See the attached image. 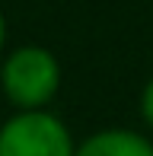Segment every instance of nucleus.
<instances>
[{"label":"nucleus","mask_w":153,"mask_h":156,"mask_svg":"<svg viewBox=\"0 0 153 156\" xmlns=\"http://www.w3.org/2000/svg\"><path fill=\"white\" fill-rule=\"evenodd\" d=\"M61 83V61L45 45H16L0 58V93L13 105V112L51 108Z\"/></svg>","instance_id":"nucleus-1"},{"label":"nucleus","mask_w":153,"mask_h":156,"mask_svg":"<svg viewBox=\"0 0 153 156\" xmlns=\"http://www.w3.org/2000/svg\"><path fill=\"white\" fill-rule=\"evenodd\" d=\"M0 156H76V140L51 108L13 112L0 124Z\"/></svg>","instance_id":"nucleus-2"},{"label":"nucleus","mask_w":153,"mask_h":156,"mask_svg":"<svg viewBox=\"0 0 153 156\" xmlns=\"http://www.w3.org/2000/svg\"><path fill=\"white\" fill-rule=\"evenodd\" d=\"M76 156H153V137L134 127H102L76 140Z\"/></svg>","instance_id":"nucleus-3"},{"label":"nucleus","mask_w":153,"mask_h":156,"mask_svg":"<svg viewBox=\"0 0 153 156\" xmlns=\"http://www.w3.org/2000/svg\"><path fill=\"white\" fill-rule=\"evenodd\" d=\"M137 115H141L144 127L153 134V76L141 86V96H137Z\"/></svg>","instance_id":"nucleus-4"},{"label":"nucleus","mask_w":153,"mask_h":156,"mask_svg":"<svg viewBox=\"0 0 153 156\" xmlns=\"http://www.w3.org/2000/svg\"><path fill=\"white\" fill-rule=\"evenodd\" d=\"M6 41H10V23H6L3 10H0V58L6 54Z\"/></svg>","instance_id":"nucleus-5"}]
</instances>
